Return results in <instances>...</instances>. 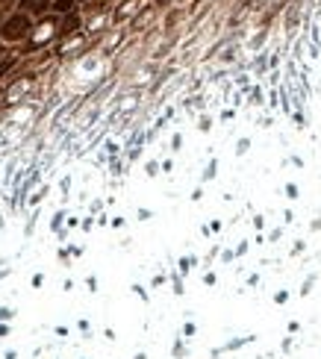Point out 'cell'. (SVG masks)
<instances>
[{
  "instance_id": "6da1fadb",
  "label": "cell",
  "mask_w": 321,
  "mask_h": 359,
  "mask_svg": "<svg viewBox=\"0 0 321 359\" xmlns=\"http://www.w3.org/2000/svg\"><path fill=\"white\" fill-rule=\"evenodd\" d=\"M30 30V18L27 15H12L6 24L0 27V36L3 38H9V41H15V38H21Z\"/></svg>"
},
{
  "instance_id": "7a4b0ae2",
  "label": "cell",
  "mask_w": 321,
  "mask_h": 359,
  "mask_svg": "<svg viewBox=\"0 0 321 359\" xmlns=\"http://www.w3.org/2000/svg\"><path fill=\"white\" fill-rule=\"evenodd\" d=\"M24 6H30L33 12H45V6H50V0H24Z\"/></svg>"
},
{
  "instance_id": "3957f363",
  "label": "cell",
  "mask_w": 321,
  "mask_h": 359,
  "mask_svg": "<svg viewBox=\"0 0 321 359\" xmlns=\"http://www.w3.org/2000/svg\"><path fill=\"white\" fill-rule=\"evenodd\" d=\"M136 3H139V0H127V3H124V6L118 9V18H124V15H130L133 9H136Z\"/></svg>"
},
{
  "instance_id": "277c9868",
  "label": "cell",
  "mask_w": 321,
  "mask_h": 359,
  "mask_svg": "<svg viewBox=\"0 0 321 359\" xmlns=\"http://www.w3.org/2000/svg\"><path fill=\"white\" fill-rule=\"evenodd\" d=\"M56 9H59V12H68V9H71V0H56Z\"/></svg>"
}]
</instances>
